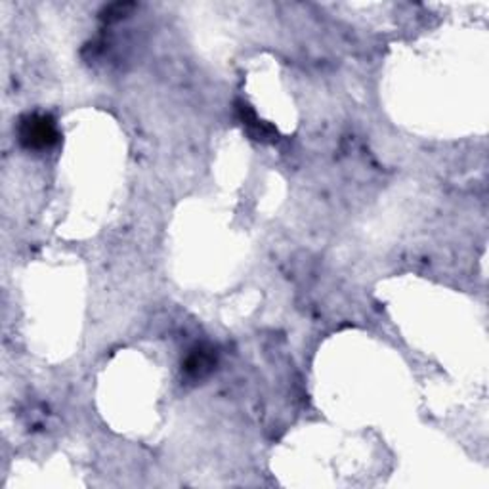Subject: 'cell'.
<instances>
[{
  "label": "cell",
  "mask_w": 489,
  "mask_h": 489,
  "mask_svg": "<svg viewBox=\"0 0 489 489\" xmlns=\"http://www.w3.org/2000/svg\"><path fill=\"white\" fill-rule=\"evenodd\" d=\"M20 136L27 147L45 149L55 142V138H58V133H55L54 121L50 117L29 115L27 119L22 121Z\"/></svg>",
  "instance_id": "cell-1"
}]
</instances>
